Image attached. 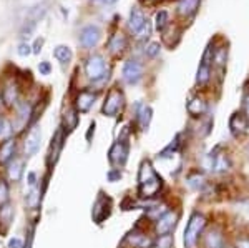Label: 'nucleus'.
<instances>
[{
    "mask_svg": "<svg viewBox=\"0 0 249 248\" xmlns=\"http://www.w3.org/2000/svg\"><path fill=\"white\" fill-rule=\"evenodd\" d=\"M230 130L234 137H239V135L246 134L248 132V118L244 114H232L230 118Z\"/></svg>",
    "mask_w": 249,
    "mask_h": 248,
    "instance_id": "obj_13",
    "label": "nucleus"
},
{
    "mask_svg": "<svg viewBox=\"0 0 249 248\" xmlns=\"http://www.w3.org/2000/svg\"><path fill=\"white\" fill-rule=\"evenodd\" d=\"M23 160L22 158H17L14 160V162L9 165V177L10 180H14V182H20V178H22L23 175Z\"/></svg>",
    "mask_w": 249,
    "mask_h": 248,
    "instance_id": "obj_21",
    "label": "nucleus"
},
{
    "mask_svg": "<svg viewBox=\"0 0 249 248\" xmlns=\"http://www.w3.org/2000/svg\"><path fill=\"white\" fill-rule=\"evenodd\" d=\"M173 243H175L173 242V235H161L151 248H173Z\"/></svg>",
    "mask_w": 249,
    "mask_h": 248,
    "instance_id": "obj_30",
    "label": "nucleus"
},
{
    "mask_svg": "<svg viewBox=\"0 0 249 248\" xmlns=\"http://www.w3.org/2000/svg\"><path fill=\"white\" fill-rule=\"evenodd\" d=\"M38 70H40V74H42V75H50V72H52L50 62H40L38 63Z\"/></svg>",
    "mask_w": 249,
    "mask_h": 248,
    "instance_id": "obj_39",
    "label": "nucleus"
},
{
    "mask_svg": "<svg viewBox=\"0 0 249 248\" xmlns=\"http://www.w3.org/2000/svg\"><path fill=\"white\" fill-rule=\"evenodd\" d=\"M7 248H23V242L20 238H12Z\"/></svg>",
    "mask_w": 249,
    "mask_h": 248,
    "instance_id": "obj_41",
    "label": "nucleus"
},
{
    "mask_svg": "<svg viewBox=\"0 0 249 248\" xmlns=\"http://www.w3.org/2000/svg\"><path fill=\"white\" fill-rule=\"evenodd\" d=\"M65 125L68 130H73L77 129L78 125V115L75 114V110H68L65 114Z\"/></svg>",
    "mask_w": 249,
    "mask_h": 248,
    "instance_id": "obj_31",
    "label": "nucleus"
},
{
    "mask_svg": "<svg viewBox=\"0 0 249 248\" xmlns=\"http://www.w3.org/2000/svg\"><path fill=\"white\" fill-rule=\"evenodd\" d=\"M176 223H178V213L176 211H166L163 217L156 220V233L161 235H170L175 230Z\"/></svg>",
    "mask_w": 249,
    "mask_h": 248,
    "instance_id": "obj_10",
    "label": "nucleus"
},
{
    "mask_svg": "<svg viewBox=\"0 0 249 248\" xmlns=\"http://www.w3.org/2000/svg\"><path fill=\"white\" fill-rule=\"evenodd\" d=\"M211 62H213V49L211 45L208 47L206 52H204L201 63L198 67V72H196V83L198 85H206L208 80L211 77Z\"/></svg>",
    "mask_w": 249,
    "mask_h": 248,
    "instance_id": "obj_8",
    "label": "nucleus"
},
{
    "mask_svg": "<svg viewBox=\"0 0 249 248\" xmlns=\"http://www.w3.org/2000/svg\"><path fill=\"white\" fill-rule=\"evenodd\" d=\"M236 247L238 248H249V238H241L236 242Z\"/></svg>",
    "mask_w": 249,
    "mask_h": 248,
    "instance_id": "obj_43",
    "label": "nucleus"
},
{
    "mask_svg": "<svg viewBox=\"0 0 249 248\" xmlns=\"http://www.w3.org/2000/svg\"><path fill=\"white\" fill-rule=\"evenodd\" d=\"M126 240H130L131 245H133L135 248H146L150 247V240H148L144 235H136V233H131L130 237H128Z\"/></svg>",
    "mask_w": 249,
    "mask_h": 248,
    "instance_id": "obj_27",
    "label": "nucleus"
},
{
    "mask_svg": "<svg viewBox=\"0 0 249 248\" xmlns=\"http://www.w3.org/2000/svg\"><path fill=\"white\" fill-rule=\"evenodd\" d=\"M150 34H151V23L146 20V22H144V25L142 27V30L136 34V37H138V38H148V37H150Z\"/></svg>",
    "mask_w": 249,
    "mask_h": 248,
    "instance_id": "obj_38",
    "label": "nucleus"
},
{
    "mask_svg": "<svg viewBox=\"0 0 249 248\" xmlns=\"http://www.w3.org/2000/svg\"><path fill=\"white\" fill-rule=\"evenodd\" d=\"M98 2H102V3H107V5H108V3H115L116 0H98Z\"/></svg>",
    "mask_w": 249,
    "mask_h": 248,
    "instance_id": "obj_48",
    "label": "nucleus"
},
{
    "mask_svg": "<svg viewBox=\"0 0 249 248\" xmlns=\"http://www.w3.org/2000/svg\"><path fill=\"white\" fill-rule=\"evenodd\" d=\"M206 109H208V105H206V102H204V98H201V97L191 98L186 105V110L191 117H201L204 112H206Z\"/></svg>",
    "mask_w": 249,
    "mask_h": 248,
    "instance_id": "obj_16",
    "label": "nucleus"
},
{
    "mask_svg": "<svg viewBox=\"0 0 249 248\" xmlns=\"http://www.w3.org/2000/svg\"><path fill=\"white\" fill-rule=\"evenodd\" d=\"M204 245H206V248H226V242H224V237L221 235V231L211 230L204 238Z\"/></svg>",
    "mask_w": 249,
    "mask_h": 248,
    "instance_id": "obj_19",
    "label": "nucleus"
},
{
    "mask_svg": "<svg viewBox=\"0 0 249 248\" xmlns=\"http://www.w3.org/2000/svg\"><path fill=\"white\" fill-rule=\"evenodd\" d=\"M95 98H96V94H93V92H90V90L80 92L77 97V110L82 112V114H87V112L93 107Z\"/></svg>",
    "mask_w": 249,
    "mask_h": 248,
    "instance_id": "obj_14",
    "label": "nucleus"
},
{
    "mask_svg": "<svg viewBox=\"0 0 249 248\" xmlns=\"http://www.w3.org/2000/svg\"><path fill=\"white\" fill-rule=\"evenodd\" d=\"M168 22H170V15H168V12L166 10H160L158 14H156V17H155V27H156V30L163 32L164 29H166Z\"/></svg>",
    "mask_w": 249,
    "mask_h": 248,
    "instance_id": "obj_26",
    "label": "nucleus"
},
{
    "mask_svg": "<svg viewBox=\"0 0 249 248\" xmlns=\"http://www.w3.org/2000/svg\"><path fill=\"white\" fill-rule=\"evenodd\" d=\"M30 117V107L27 105V103H22L18 109V118L22 120V123H25L27 120Z\"/></svg>",
    "mask_w": 249,
    "mask_h": 248,
    "instance_id": "obj_36",
    "label": "nucleus"
},
{
    "mask_svg": "<svg viewBox=\"0 0 249 248\" xmlns=\"http://www.w3.org/2000/svg\"><path fill=\"white\" fill-rule=\"evenodd\" d=\"M144 22H146L144 14L138 9V7H133L130 12V19H128V27H130V30L135 32V34H138V32L142 30V27L144 25Z\"/></svg>",
    "mask_w": 249,
    "mask_h": 248,
    "instance_id": "obj_15",
    "label": "nucleus"
},
{
    "mask_svg": "<svg viewBox=\"0 0 249 248\" xmlns=\"http://www.w3.org/2000/svg\"><path fill=\"white\" fill-rule=\"evenodd\" d=\"M17 54L20 55V57H29V55L32 54V45H29L27 42H22L17 49Z\"/></svg>",
    "mask_w": 249,
    "mask_h": 248,
    "instance_id": "obj_37",
    "label": "nucleus"
},
{
    "mask_svg": "<svg viewBox=\"0 0 249 248\" xmlns=\"http://www.w3.org/2000/svg\"><path fill=\"white\" fill-rule=\"evenodd\" d=\"M122 75H123L124 82L130 83V85H135V83H138L140 78L143 77V65L138 60H128L123 65Z\"/></svg>",
    "mask_w": 249,
    "mask_h": 248,
    "instance_id": "obj_7",
    "label": "nucleus"
},
{
    "mask_svg": "<svg viewBox=\"0 0 249 248\" xmlns=\"http://www.w3.org/2000/svg\"><path fill=\"white\" fill-rule=\"evenodd\" d=\"M35 183H37V175H35L34 172H30V173H29V185H30V189H32V187H35Z\"/></svg>",
    "mask_w": 249,
    "mask_h": 248,
    "instance_id": "obj_45",
    "label": "nucleus"
},
{
    "mask_svg": "<svg viewBox=\"0 0 249 248\" xmlns=\"http://www.w3.org/2000/svg\"><path fill=\"white\" fill-rule=\"evenodd\" d=\"M122 107H123V94L118 89H113L108 94L105 103H103L102 112L107 117H116L118 112L122 110Z\"/></svg>",
    "mask_w": 249,
    "mask_h": 248,
    "instance_id": "obj_4",
    "label": "nucleus"
},
{
    "mask_svg": "<svg viewBox=\"0 0 249 248\" xmlns=\"http://www.w3.org/2000/svg\"><path fill=\"white\" fill-rule=\"evenodd\" d=\"M143 3H148V5H153V3H158L161 2V0H142Z\"/></svg>",
    "mask_w": 249,
    "mask_h": 248,
    "instance_id": "obj_47",
    "label": "nucleus"
},
{
    "mask_svg": "<svg viewBox=\"0 0 249 248\" xmlns=\"http://www.w3.org/2000/svg\"><path fill=\"white\" fill-rule=\"evenodd\" d=\"M244 115H246V118L249 120V97L244 98Z\"/></svg>",
    "mask_w": 249,
    "mask_h": 248,
    "instance_id": "obj_46",
    "label": "nucleus"
},
{
    "mask_svg": "<svg viewBox=\"0 0 249 248\" xmlns=\"http://www.w3.org/2000/svg\"><path fill=\"white\" fill-rule=\"evenodd\" d=\"M108 178H110L111 182H115L116 178H122V173H120V170H111L110 173H108Z\"/></svg>",
    "mask_w": 249,
    "mask_h": 248,
    "instance_id": "obj_44",
    "label": "nucleus"
},
{
    "mask_svg": "<svg viewBox=\"0 0 249 248\" xmlns=\"http://www.w3.org/2000/svg\"><path fill=\"white\" fill-rule=\"evenodd\" d=\"M163 180L150 162H143L138 173V191L142 198H151L161 190Z\"/></svg>",
    "mask_w": 249,
    "mask_h": 248,
    "instance_id": "obj_1",
    "label": "nucleus"
},
{
    "mask_svg": "<svg viewBox=\"0 0 249 248\" xmlns=\"http://www.w3.org/2000/svg\"><path fill=\"white\" fill-rule=\"evenodd\" d=\"M151 115H153V110H151L150 105H142L140 107V112H138V122H140V127L143 130L148 129L151 122Z\"/></svg>",
    "mask_w": 249,
    "mask_h": 248,
    "instance_id": "obj_24",
    "label": "nucleus"
},
{
    "mask_svg": "<svg viewBox=\"0 0 249 248\" xmlns=\"http://www.w3.org/2000/svg\"><path fill=\"white\" fill-rule=\"evenodd\" d=\"M3 98H5V103H15V100H17V85L15 83H9V85L5 87V90H3Z\"/></svg>",
    "mask_w": 249,
    "mask_h": 248,
    "instance_id": "obj_28",
    "label": "nucleus"
},
{
    "mask_svg": "<svg viewBox=\"0 0 249 248\" xmlns=\"http://www.w3.org/2000/svg\"><path fill=\"white\" fill-rule=\"evenodd\" d=\"M206 165H208V169L216 172V173H223V172H226L230 169V160H228L224 152H221L219 147H216V149L208 155Z\"/></svg>",
    "mask_w": 249,
    "mask_h": 248,
    "instance_id": "obj_5",
    "label": "nucleus"
},
{
    "mask_svg": "<svg viewBox=\"0 0 249 248\" xmlns=\"http://www.w3.org/2000/svg\"><path fill=\"white\" fill-rule=\"evenodd\" d=\"M111 211V200L105 197L103 193L98 195L96 202L93 203V210H91V217L96 223H102Z\"/></svg>",
    "mask_w": 249,
    "mask_h": 248,
    "instance_id": "obj_9",
    "label": "nucleus"
},
{
    "mask_svg": "<svg viewBox=\"0 0 249 248\" xmlns=\"http://www.w3.org/2000/svg\"><path fill=\"white\" fill-rule=\"evenodd\" d=\"M7 200H9V187L5 182H0V209L5 205Z\"/></svg>",
    "mask_w": 249,
    "mask_h": 248,
    "instance_id": "obj_34",
    "label": "nucleus"
},
{
    "mask_svg": "<svg viewBox=\"0 0 249 248\" xmlns=\"http://www.w3.org/2000/svg\"><path fill=\"white\" fill-rule=\"evenodd\" d=\"M43 42H45V40L42 37L35 40L34 45H32V52H34V54H40V52H42V47H43Z\"/></svg>",
    "mask_w": 249,
    "mask_h": 248,
    "instance_id": "obj_40",
    "label": "nucleus"
},
{
    "mask_svg": "<svg viewBox=\"0 0 249 248\" xmlns=\"http://www.w3.org/2000/svg\"><path fill=\"white\" fill-rule=\"evenodd\" d=\"M15 153V140L14 138H7V142L2 143L0 147V163H7L14 158Z\"/></svg>",
    "mask_w": 249,
    "mask_h": 248,
    "instance_id": "obj_20",
    "label": "nucleus"
},
{
    "mask_svg": "<svg viewBox=\"0 0 249 248\" xmlns=\"http://www.w3.org/2000/svg\"><path fill=\"white\" fill-rule=\"evenodd\" d=\"M10 134H12L10 123H9V122H5V120H3V130H2V137H9Z\"/></svg>",
    "mask_w": 249,
    "mask_h": 248,
    "instance_id": "obj_42",
    "label": "nucleus"
},
{
    "mask_svg": "<svg viewBox=\"0 0 249 248\" xmlns=\"http://www.w3.org/2000/svg\"><path fill=\"white\" fill-rule=\"evenodd\" d=\"M2 130H3V120L0 118V137H2Z\"/></svg>",
    "mask_w": 249,
    "mask_h": 248,
    "instance_id": "obj_49",
    "label": "nucleus"
},
{
    "mask_svg": "<svg viewBox=\"0 0 249 248\" xmlns=\"http://www.w3.org/2000/svg\"><path fill=\"white\" fill-rule=\"evenodd\" d=\"M40 143H42V130L38 127H34L30 130L29 137L25 140V153L27 157H34L40 149Z\"/></svg>",
    "mask_w": 249,
    "mask_h": 248,
    "instance_id": "obj_12",
    "label": "nucleus"
},
{
    "mask_svg": "<svg viewBox=\"0 0 249 248\" xmlns=\"http://www.w3.org/2000/svg\"><path fill=\"white\" fill-rule=\"evenodd\" d=\"M124 47H126V37H124L122 32L115 34L113 37L110 38V42H108V50H110L113 55L122 54V52L124 50Z\"/></svg>",
    "mask_w": 249,
    "mask_h": 248,
    "instance_id": "obj_18",
    "label": "nucleus"
},
{
    "mask_svg": "<svg viewBox=\"0 0 249 248\" xmlns=\"http://www.w3.org/2000/svg\"><path fill=\"white\" fill-rule=\"evenodd\" d=\"M53 57L58 60L60 63H68L73 57V54H71V49L67 45H57L53 50Z\"/></svg>",
    "mask_w": 249,
    "mask_h": 248,
    "instance_id": "obj_23",
    "label": "nucleus"
},
{
    "mask_svg": "<svg viewBox=\"0 0 249 248\" xmlns=\"http://www.w3.org/2000/svg\"><path fill=\"white\" fill-rule=\"evenodd\" d=\"M47 14V2H42V3H37L34 5L32 9L29 10V15H27V20H32V22L37 23L40 19H43Z\"/></svg>",
    "mask_w": 249,
    "mask_h": 248,
    "instance_id": "obj_22",
    "label": "nucleus"
},
{
    "mask_svg": "<svg viewBox=\"0 0 249 248\" xmlns=\"http://www.w3.org/2000/svg\"><path fill=\"white\" fill-rule=\"evenodd\" d=\"M188 185H190L191 189H195V190H199L204 185V177L201 173H198V172H196V173H193V175L188 177Z\"/></svg>",
    "mask_w": 249,
    "mask_h": 248,
    "instance_id": "obj_29",
    "label": "nucleus"
},
{
    "mask_svg": "<svg viewBox=\"0 0 249 248\" xmlns=\"http://www.w3.org/2000/svg\"><path fill=\"white\" fill-rule=\"evenodd\" d=\"M40 202V190L37 189V185L32 187L29 195H27V203H29L30 207H37Z\"/></svg>",
    "mask_w": 249,
    "mask_h": 248,
    "instance_id": "obj_32",
    "label": "nucleus"
},
{
    "mask_svg": "<svg viewBox=\"0 0 249 248\" xmlns=\"http://www.w3.org/2000/svg\"><path fill=\"white\" fill-rule=\"evenodd\" d=\"M105 72H107V63H105V58H103L102 55L95 54L87 60L85 74L90 80L98 82V80H102L103 77H105Z\"/></svg>",
    "mask_w": 249,
    "mask_h": 248,
    "instance_id": "obj_3",
    "label": "nucleus"
},
{
    "mask_svg": "<svg viewBox=\"0 0 249 248\" xmlns=\"http://www.w3.org/2000/svg\"><path fill=\"white\" fill-rule=\"evenodd\" d=\"M35 27H37V23L35 22H32V20H25L22 30H20V35H22V37H30V35L34 34Z\"/></svg>",
    "mask_w": 249,
    "mask_h": 248,
    "instance_id": "obj_33",
    "label": "nucleus"
},
{
    "mask_svg": "<svg viewBox=\"0 0 249 248\" xmlns=\"http://www.w3.org/2000/svg\"><path fill=\"white\" fill-rule=\"evenodd\" d=\"M100 37H102V30L96 25H87L85 29L80 32V42L85 49H93L96 43L100 42Z\"/></svg>",
    "mask_w": 249,
    "mask_h": 248,
    "instance_id": "obj_11",
    "label": "nucleus"
},
{
    "mask_svg": "<svg viewBox=\"0 0 249 248\" xmlns=\"http://www.w3.org/2000/svg\"><path fill=\"white\" fill-rule=\"evenodd\" d=\"M63 142H62V130H58L55 134V138H53V143H52V152H50V163L55 162L60 153V149H62Z\"/></svg>",
    "mask_w": 249,
    "mask_h": 248,
    "instance_id": "obj_25",
    "label": "nucleus"
},
{
    "mask_svg": "<svg viewBox=\"0 0 249 248\" xmlns=\"http://www.w3.org/2000/svg\"><path fill=\"white\" fill-rule=\"evenodd\" d=\"M206 225V218L199 213H193L190 217V222L184 230V247L186 248H198L199 235Z\"/></svg>",
    "mask_w": 249,
    "mask_h": 248,
    "instance_id": "obj_2",
    "label": "nucleus"
},
{
    "mask_svg": "<svg viewBox=\"0 0 249 248\" xmlns=\"http://www.w3.org/2000/svg\"><path fill=\"white\" fill-rule=\"evenodd\" d=\"M176 9L181 17H191L199 9V0H179Z\"/></svg>",
    "mask_w": 249,
    "mask_h": 248,
    "instance_id": "obj_17",
    "label": "nucleus"
},
{
    "mask_svg": "<svg viewBox=\"0 0 249 248\" xmlns=\"http://www.w3.org/2000/svg\"><path fill=\"white\" fill-rule=\"evenodd\" d=\"M160 50H161V45H160L158 42H151L150 45L146 47V50H144V52H146V55L150 58H155L156 55L160 54Z\"/></svg>",
    "mask_w": 249,
    "mask_h": 248,
    "instance_id": "obj_35",
    "label": "nucleus"
},
{
    "mask_svg": "<svg viewBox=\"0 0 249 248\" xmlns=\"http://www.w3.org/2000/svg\"><path fill=\"white\" fill-rule=\"evenodd\" d=\"M108 160L111 165L123 167L128 160V143L126 140H118L111 145L110 152H108Z\"/></svg>",
    "mask_w": 249,
    "mask_h": 248,
    "instance_id": "obj_6",
    "label": "nucleus"
}]
</instances>
